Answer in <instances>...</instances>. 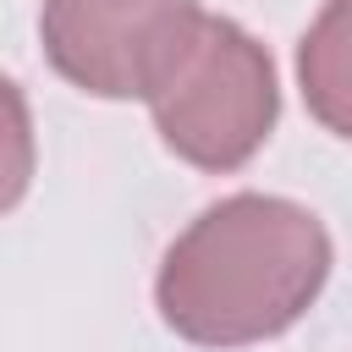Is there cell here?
Segmentation results:
<instances>
[{
  "mask_svg": "<svg viewBox=\"0 0 352 352\" xmlns=\"http://www.w3.org/2000/svg\"><path fill=\"white\" fill-rule=\"evenodd\" d=\"M324 220L275 192L209 204L160 258L154 308L192 346H253L286 336L330 280Z\"/></svg>",
  "mask_w": 352,
  "mask_h": 352,
  "instance_id": "1",
  "label": "cell"
},
{
  "mask_svg": "<svg viewBox=\"0 0 352 352\" xmlns=\"http://www.w3.org/2000/svg\"><path fill=\"white\" fill-rule=\"evenodd\" d=\"M160 143L192 170H242L280 121V77L270 50L231 16H204L192 50L148 99Z\"/></svg>",
  "mask_w": 352,
  "mask_h": 352,
  "instance_id": "2",
  "label": "cell"
},
{
  "mask_svg": "<svg viewBox=\"0 0 352 352\" xmlns=\"http://www.w3.org/2000/svg\"><path fill=\"white\" fill-rule=\"evenodd\" d=\"M204 16L198 0H44L38 44L55 77L94 99H154Z\"/></svg>",
  "mask_w": 352,
  "mask_h": 352,
  "instance_id": "3",
  "label": "cell"
},
{
  "mask_svg": "<svg viewBox=\"0 0 352 352\" xmlns=\"http://www.w3.org/2000/svg\"><path fill=\"white\" fill-rule=\"evenodd\" d=\"M297 88L308 116L352 143V0H324L297 38Z\"/></svg>",
  "mask_w": 352,
  "mask_h": 352,
  "instance_id": "4",
  "label": "cell"
}]
</instances>
